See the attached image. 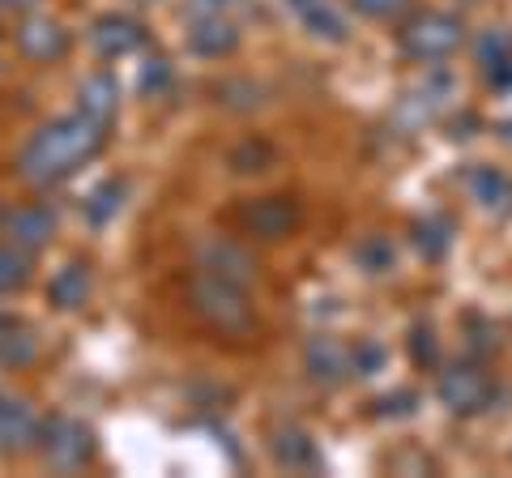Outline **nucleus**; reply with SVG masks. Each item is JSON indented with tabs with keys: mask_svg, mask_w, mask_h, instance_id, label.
Wrapping results in <instances>:
<instances>
[{
	"mask_svg": "<svg viewBox=\"0 0 512 478\" xmlns=\"http://www.w3.org/2000/svg\"><path fill=\"white\" fill-rule=\"evenodd\" d=\"M303 368L316 385H342V380L355 372V350L342 346L338 338H329V333H320L303 346Z\"/></svg>",
	"mask_w": 512,
	"mask_h": 478,
	"instance_id": "6e6552de",
	"label": "nucleus"
},
{
	"mask_svg": "<svg viewBox=\"0 0 512 478\" xmlns=\"http://www.w3.org/2000/svg\"><path fill=\"white\" fill-rule=\"evenodd\" d=\"M410 355H414V363H436V333H431V325H414V333H410Z\"/></svg>",
	"mask_w": 512,
	"mask_h": 478,
	"instance_id": "393cba45",
	"label": "nucleus"
},
{
	"mask_svg": "<svg viewBox=\"0 0 512 478\" xmlns=\"http://www.w3.org/2000/svg\"><path fill=\"white\" fill-rule=\"evenodd\" d=\"M26 278H30V252L18 248V244L0 248V295H9V291H18V286H26Z\"/></svg>",
	"mask_w": 512,
	"mask_h": 478,
	"instance_id": "5701e85b",
	"label": "nucleus"
},
{
	"mask_svg": "<svg viewBox=\"0 0 512 478\" xmlns=\"http://www.w3.org/2000/svg\"><path fill=\"white\" fill-rule=\"evenodd\" d=\"M39 346L30 338V329L18 325V321H0V363H9V368H26V363H35Z\"/></svg>",
	"mask_w": 512,
	"mask_h": 478,
	"instance_id": "aec40b11",
	"label": "nucleus"
},
{
	"mask_svg": "<svg viewBox=\"0 0 512 478\" xmlns=\"http://www.w3.org/2000/svg\"><path fill=\"white\" fill-rule=\"evenodd\" d=\"M171 82V69H167V60H150L146 73H141V90H163Z\"/></svg>",
	"mask_w": 512,
	"mask_h": 478,
	"instance_id": "bb28decb",
	"label": "nucleus"
},
{
	"mask_svg": "<svg viewBox=\"0 0 512 478\" xmlns=\"http://www.w3.org/2000/svg\"><path fill=\"white\" fill-rule=\"evenodd\" d=\"M355 257L372 269V274H380V269H389V261H393V248L384 244V239H367V244L355 252Z\"/></svg>",
	"mask_w": 512,
	"mask_h": 478,
	"instance_id": "a878e982",
	"label": "nucleus"
},
{
	"mask_svg": "<svg viewBox=\"0 0 512 478\" xmlns=\"http://www.w3.org/2000/svg\"><path fill=\"white\" fill-rule=\"evenodd\" d=\"M103 141H107V124L73 111V116H64V120L43 124V129L26 141L22 175L30 184H60V180H69L77 167H86L90 158L103 150Z\"/></svg>",
	"mask_w": 512,
	"mask_h": 478,
	"instance_id": "f257e3e1",
	"label": "nucleus"
},
{
	"mask_svg": "<svg viewBox=\"0 0 512 478\" xmlns=\"http://www.w3.org/2000/svg\"><path fill=\"white\" fill-rule=\"evenodd\" d=\"M350 9L372 22H397V18H406L410 0H350Z\"/></svg>",
	"mask_w": 512,
	"mask_h": 478,
	"instance_id": "b1692460",
	"label": "nucleus"
},
{
	"mask_svg": "<svg viewBox=\"0 0 512 478\" xmlns=\"http://www.w3.org/2000/svg\"><path fill=\"white\" fill-rule=\"evenodd\" d=\"M397 43H402V52L410 60H419V65H440V60H448L461 43H466V26H461L457 13L423 9V13H414V18L402 22Z\"/></svg>",
	"mask_w": 512,
	"mask_h": 478,
	"instance_id": "f03ea898",
	"label": "nucleus"
},
{
	"mask_svg": "<svg viewBox=\"0 0 512 478\" xmlns=\"http://www.w3.org/2000/svg\"><path fill=\"white\" fill-rule=\"evenodd\" d=\"M474 52H478V65L487 73V86L508 90L512 86V30H504V26L483 30V39H478Z\"/></svg>",
	"mask_w": 512,
	"mask_h": 478,
	"instance_id": "4468645a",
	"label": "nucleus"
},
{
	"mask_svg": "<svg viewBox=\"0 0 512 478\" xmlns=\"http://www.w3.org/2000/svg\"><path fill=\"white\" fill-rule=\"evenodd\" d=\"M269 453L282 470H312L316 466V444L308 440V432H299V427H274L269 432Z\"/></svg>",
	"mask_w": 512,
	"mask_h": 478,
	"instance_id": "a211bd4d",
	"label": "nucleus"
},
{
	"mask_svg": "<svg viewBox=\"0 0 512 478\" xmlns=\"http://www.w3.org/2000/svg\"><path fill=\"white\" fill-rule=\"evenodd\" d=\"M0 5H9V9H30V5H39V0H0Z\"/></svg>",
	"mask_w": 512,
	"mask_h": 478,
	"instance_id": "c85d7f7f",
	"label": "nucleus"
},
{
	"mask_svg": "<svg viewBox=\"0 0 512 478\" xmlns=\"http://www.w3.org/2000/svg\"><path fill=\"white\" fill-rule=\"evenodd\" d=\"M43 436V423L26 397L0 393V453H26Z\"/></svg>",
	"mask_w": 512,
	"mask_h": 478,
	"instance_id": "423d86ee",
	"label": "nucleus"
},
{
	"mask_svg": "<svg viewBox=\"0 0 512 478\" xmlns=\"http://www.w3.org/2000/svg\"><path fill=\"white\" fill-rule=\"evenodd\" d=\"M86 295H90V265H82V261H69L64 269H56L52 282H47V299L64 312L82 308Z\"/></svg>",
	"mask_w": 512,
	"mask_h": 478,
	"instance_id": "6ab92c4d",
	"label": "nucleus"
},
{
	"mask_svg": "<svg viewBox=\"0 0 512 478\" xmlns=\"http://www.w3.org/2000/svg\"><path fill=\"white\" fill-rule=\"evenodd\" d=\"M466 184H470V197L483 205L487 214L512 218V175L495 171V167H474L466 175Z\"/></svg>",
	"mask_w": 512,
	"mask_h": 478,
	"instance_id": "2eb2a0df",
	"label": "nucleus"
},
{
	"mask_svg": "<svg viewBox=\"0 0 512 478\" xmlns=\"http://www.w3.org/2000/svg\"><path fill=\"white\" fill-rule=\"evenodd\" d=\"M414 244L427 261H440L448 244H453V227H448V218H419L414 222Z\"/></svg>",
	"mask_w": 512,
	"mask_h": 478,
	"instance_id": "412c9836",
	"label": "nucleus"
},
{
	"mask_svg": "<svg viewBox=\"0 0 512 478\" xmlns=\"http://www.w3.org/2000/svg\"><path fill=\"white\" fill-rule=\"evenodd\" d=\"M197 261L201 269H210V274H222V278H231L239 286H248L256 278V257L244 248V244H235V239H205V244L197 248Z\"/></svg>",
	"mask_w": 512,
	"mask_h": 478,
	"instance_id": "1a4fd4ad",
	"label": "nucleus"
},
{
	"mask_svg": "<svg viewBox=\"0 0 512 478\" xmlns=\"http://www.w3.org/2000/svg\"><path fill=\"white\" fill-rule=\"evenodd\" d=\"M184 43H188V52H197L205 60H222V56H231L235 47H239V30H235L231 18H222V13L201 9L197 18L188 22Z\"/></svg>",
	"mask_w": 512,
	"mask_h": 478,
	"instance_id": "0eeeda50",
	"label": "nucleus"
},
{
	"mask_svg": "<svg viewBox=\"0 0 512 478\" xmlns=\"http://www.w3.org/2000/svg\"><path fill=\"white\" fill-rule=\"evenodd\" d=\"M124 210V184L120 180H107L94 188V197L86 201V218L94 222V227H103V222H111Z\"/></svg>",
	"mask_w": 512,
	"mask_h": 478,
	"instance_id": "4be33fe9",
	"label": "nucleus"
},
{
	"mask_svg": "<svg viewBox=\"0 0 512 478\" xmlns=\"http://www.w3.org/2000/svg\"><path fill=\"white\" fill-rule=\"evenodd\" d=\"M18 52L30 60H60L69 52V30L56 18H47V13H30L18 26Z\"/></svg>",
	"mask_w": 512,
	"mask_h": 478,
	"instance_id": "9d476101",
	"label": "nucleus"
},
{
	"mask_svg": "<svg viewBox=\"0 0 512 478\" xmlns=\"http://www.w3.org/2000/svg\"><path fill=\"white\" fill-rule=\"evenodd\" d=\"M90 43L94 52L107 56V60H120V56H133L141 43H146V30H141V22L124 18V13H103L99 22H94L90 30Z\"/></svg>",
	"mask_w": 512,
	"mask_h": 478,
	"instance_id": "9b49d317",
	"label": "nucleus"
},
{
	"mask_svg": "<svg viewBox=\"0 0 512 478\" xmlns=\"http://www.w3.org/2000/svg\"><path fill=\"white\" fill-rule=\"evenodd\" d=\"M39 449H43V457H47V466H52V470L73 474V470H82L86 461L94 457V436H90V427L82 419L56 414V419L43 423Z\"/></svg>",
	"mask_w": 512,
	"mask_h": 478,
	"instance_id": "20e7f679",
	"label": "nucleus"
},
{
	"mask_svg": "<svg viewBox=\"0 0 512 478\" xmlns=\"http://www.w3.org/2000/svg\"><path fill=\"white\" fill-rule=\"evenodd\" d=\"M197 5H201V9H214V13H222V9L231 5V0H197Z\"/></svg>",
	"mask_w": 512,
	"mask_h": 478,
	"instance_id": "cd10ccee",
	"label": "nucleus"
},
{
	"mask_svg": "<svg viewBox=\"0 0 512 478\" xmlns=\"http://www.w3.org/2000/svg\"><path fill=\"white\" fill-rule=\"evenodd\" d=\"M188 295H192V308H197L214 329H222V333H248L252 329V304H248V295L239 282L201 269V274L188 282Z\"/></svg>",
	"mask_w": 512,
	"mask_h": 478,
	"instance_id": "7ed1b4c3",
	"label": "nucleus"
},
{
	"mask_svg": "<svg viewBox=\"0 0 512 478\" xmlns=\"http://www.w3.org/2000/svg\"><path fill=\"white\" fill-rule=\"evenodd\" d=\"M500 133H504V141H508V146H512V120L504 124V129H500Z\"/></svg>",
	"mask_w": 512,
	"mask_h": 478,
	"instance_id": "c756f323",
	"label": "nucleus"
},
{
	"mask_svg": "<svg viewBox=\"0 0 512 478\" xmlns=\"http://www.w3.org/2000/svg\"><path fill=\"white\" fill-rule=\"evenodd\" d=\"M286 9L299 18V26L316 39H329V43H346V22L342 13L329 5V0H286Z\"/></svg>",
	"mask_w": 512,
	"mask_h": 478,
	"instance_id": "dca6fc26",
	"label": "nucleus"
},
{
	"mask_svg": "<svg viewBox=\"0 0 512 478\" xmlns=\"http://www.w3.org/2000/svg\"><path fill=\"white\" fill-rule=\"evenodd\" d=\"M436 393L453 414H483L495 402V380L483 363H453L440 372Z\"/></svg>",
	"mask_w": 512,
	"mask_h": 478,
	"instance_id": "39448f33",
	"label": "nucleus"
},
{
	"mask_svg": "<svg viewBox=\"0 0 512 478\" xmlns=\"http://www.w3.org/2000/svg\"><path fill=\"white\" fill-rule=\"evenodd\" d=\"M299 222V210L291 197H261L244 205V227L261 239H286Z\"/></svg>",
	"mask_w": 512,
	"mask_h": 478,
	"instance_id": "f8f14e48",
	"label": "nucleus"
},
{
	"mask_svg": "<svg viewBox=\"0 0 512 478\" xmlns=\"http://www.w3.org/2000/svg\"><path fill=\"white\" fill-rule=\"evenodd\" d=\"M5 231H9V239H13L18 248L39 252L43 244H52L56 218H52V210H47V205H22V210L5 214Z\"/></svg>",
	"mask_w": 512,
	"mask_h": 478,
	"instance_id": "ddd939ff",
	"label": "nucleus"
},
{
	"mask_svg": "<svg viewBox=\"0 0 512 478\" xmlns=\"http://www.w3.org/2000/svg\"><path fill=\"white\" fill-rule=\"evenodd\" d=\"M77 111L90 120H99L111 129V120H116V111H120V86L111 82L107 73H94L82 82V90H77Z\"/></svg>",
	"mask_w": 512,
	"mask_h": 478,
	"instance_id": "f3484780",
	"label": "nucleus"
}]
</instances>
